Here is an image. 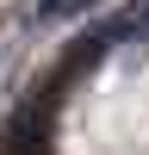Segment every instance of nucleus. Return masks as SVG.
Segmentation results:
<instances>
[{"mask_svg": "<svg viewBox=\"0 0 149 155\" xmlns=\"http://www.w3.org/2000/svg\"><path fill=\"white\" fill-rule=\"evenodd\" d=\"M87 6H99V0H31V6H25V19H31V25H56V19L87 12Z\"/></svg>", "mask_w": 149, "mask_h": 155, "instance_id": "nucleus-1", "label": "nucleus"}]
</instances>
